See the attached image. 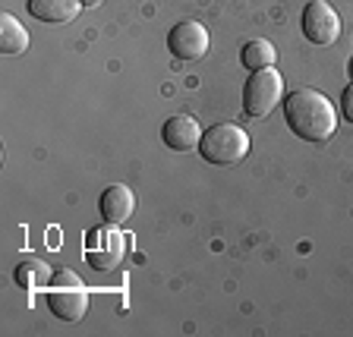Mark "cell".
<instances>
[{
	"label": "cell",
	"instance_id": "6da1fadb",
	"mask_svg": "<svg viewBox=\"0 0 353 337\" xmlns=\"http://www.w3.org/2000/svg\"><path fill=\"white\" fill-rule=\"evenodd\" d=\"M287 126L306 142H328L338 130V110L316 88H296L284 101Z\"/></svg>",
	"mask_w": 353,
	"mask_h": 337
},
{
	"label": "cell",
	"instance_id": "7a4b0ae2",
	"mask_svg": "<svg viewBox=\"0 0 353 337\" xmlns=\"http://www.w3.org/2000/svg\"><path fill=\"white\" fill-rule=\"evenodd\" d=\"M250 152V136L236 123H218L208 126L199 142V154L214 167H230V164L243 161Z\"/></svg>",
	"mask_w": 353,
	"mask_h": 337
},
{
	"label": "cell",
	"instance_id": "3957f363",
	"mask_svg": "<svg viewBox=\"0 0 353 337\" xmlns=\"http://www.w3.org/2000/svg\"><path fill=\"white\" fill-rule=\"evenodd\" d=\"M48 306L60 322H79L88 309V290L70 268H57L48 284Z\"/></svg>",
	"mask_w": 353,
	"mask_h": 337
},
{
	"label": "cell",
	"instance_id": "277c9868",
	"mask_svg": "<svg viewBox=\"0 0 353 337\" xmlns=\"http://www.w3.org/2000/svg\"><path fill=\"white\" fill-rule=\"evenodd\" d=\"M281 95H284V76L268 66V70H256V73L246 79L243 85V110L250 117H268L274 108L281 104Z\"/></svg>",
	"mask_w": 353,
	"mask_h": 337
},
{
	"label": "cell",
	"instance_id": "5b68a950",
	"mask_svg": "<svg viewBox=\"0 0 353 337\" xmlns=\"http://www.w3.org/2000/svg\"><path fill=\"white\" fill-rule=\"evenodd\" d=\"M303 35L312 44L325 48L341 38V16L334 13L328 0H309L303 10Z\"/></svg>",
	"mask_w": 353,
	"mask_h": 337
},
{
	"label": "cell",
	"instance_id": "8992f818",
	"mask_svg": "<svg viewBox=\"0 0 353 337\" xmlns=\"http://www.w3.org/2000/svg\"><path fill=\"white\" fill-rule=\"evenodd\" d=\"M123 249H126V236L120 230H98V234H88L85 240V262L95 272H110V268L120 265Z\"/></svg>",
	"mask_w": 353,
	"mask_h": 337
},
{
	"label": "cell",
	"instance_id": "52a82bcc",
	"mask_svg": "<svg viewBox=\"0 0 353 337\" xmlns=\"http://www.w3.org/2000/svg\"><path fill=\"white\" fill-rule=\"evenodd\" d=\"M208 44H212V41H208V29H205V25H199V22H192V19L174 25V29H170V35H168L170 54H174V57H180V60L205 57Z\"/></svg>",
	"mask_w": 353,
	"mask_h": 337
},
{
	"label": "cell",
	"instance_id": "ba28073f",
	"mask_svg": "<svg viewBox=\"0 0 353 337\" xmlns=\"http://www.w3.org/2000/svg\"><path fill=\"white\" fill-rule=\"evenodd\" d=\"M161 139L170 152H192L202 142V126L190 117V114H174L168 123L161 126Z\"/></svg>",
	"mask_w": 353,
	"mask_h": 337
},
{
	"label": "cell",
	"instance_id": "9c48e42d",
	"mask_svg": "<svg viewBox=\"0 0 353 337\" xmlns=\"http://www.w3.org/2000/svg\"><path fill=\"white\" fill-rule=\"evenodd\" d=\"M98 212H101V218L108 221V224L117 227V224L130 221V214L136 212V196H132L130 186L114 183L101 192V198H98Z\"/></svg>",
	"mask_w": 353,
	"mask_h": 337
},
{
	"label": "cell",
	"instance_id": "30bf717a",
	"mask_svg": "<svg viewBox=\"0 0 353 337\" xmlns=\"http://www.w3.org/2000/svg\"><path fill=\"white\" fill-rule=\"evenodd\" d=\"M82 10V0H29V13L48 25H66Z\"/></svg>",
	"mask_w": 353,
	"mask_h": 337
},
{
	"label": "cell",
	"instance_id": "8fae6325",
	"mask_svg": "<svg viewBox=\"0 0 353 337\" xmlns=\"http://www.w3.org/2000/svg\"><path fill=\"white\" fill-rule=\"evenodd\" d=\"M0 51L7 54V57H16V54L29 51V29H26L13 13L0 16Z\"/></svg>",
	"mask_w": 353,
	"mask_h": 337
},
{
	"label": "cell",
	"instance_id": "7c38bea8",
	"mask_svg": "<svg viewBox=\"0 0 353 337\" xmlns=\"http://www.w3.org/2000/svg\"><path fill=\"white\" fill-rule=\"evenodd\" d=\"M51 268L41 262V258H29V262L16 265V284L22 287V290H38V287H48L51 284Z\"/></svg>",
	"mask_w": 353,
	"mask_h": 337
},
{
	"label": "cell",
	"instance_id": "4fadbf2b",
	"mask_svg": "<svg viewBox=\"0 0 353 337\" xmlns=\"http://www.w3.org/2000/svg\"><path fill=\"white\" fill-rule=\"evenodd\" d=\"M274 60H278V51H274V44L265 41V38H256V41H250L243 48V66H246L250 73L268 70V66H274Z\"/></svg>",
	"mask_w": 353,
	"mask_h": 337
},
{
	"label": "cell",
	"instance_id": "5bb4252c",
	"mask_svg": "<svg viewBox=\"0 0 353 337\" xmlns=\"http://www.w3.org/2000/svg\"><path fill=\"white\" fill-rule=\"evenodd\" d=\"M341 110H344V117L353 123V82L344 88V95H341Z\"/></svg>",
	"mask_w": 353,
	"mask_h": 337
},
{
	"label": "cell",
	"instance_id": "9a60e30c",
	"mask_svg": "<svg viewBox=\"0 0 353 337\" xmlns=\"http://www.w3.org/2000/svg\"><path fill=\"white\" fill-rule=\"evenodd\" d=\"M98 3H101V0H82V7H88V10L98 7Z\"/></svg>",
	"mask_w": 353,
	"mask_h": 337
},
{
	"label": "cell",
	"instance_id": "2e32d148",
	"mask_svg": "<svg viewBox=\"0 0 353 337\" xmlns=\"http://www.w3.org/2000/svg\"><path fill=\"white\" fill-rule=\"evenodd\" d=\"M350 73H353V60H350Z\"/></svg>",
	"mask_w": 353,
	"mask_h": 337
}]
</instances>
